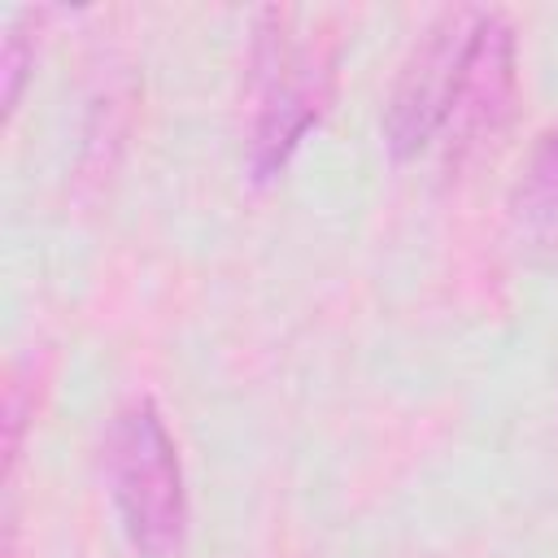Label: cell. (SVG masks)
<instances>
[{
  "instance_id": "1",
  "label": "cell",
  "mask_w": 558,
  "mask_h": 558,
  "mask_svg": "<svg viewBox=\"0 0 558 558\" xmlns=\"http://www.w3.org/2000/svg\"><path fill=\"white\" fill-rule=\"evenodd\" d=\"M100 471L131 554L183 558L192 527L187 480H183L179 445L148 397L126 401L109 418L100 440Z\"/></svg>"
},
{
  "instance_id": "2",
  "label": "cell",
  "mask_w": 558,
  "mask_h": 558,
  "mask_svg": "<svg viewBox=\"0 0 558 558\" xmlns=\"http://www.w3.org/2000/svg\"><path fill=\"white\" fill-rule=\"evenodd\" d=\"M270 31H257L253 44V83H257V109L248 126V179L275 183L296 148L310 140V131L327 118L336 96V52L327 39H292L288 13L266 9L262 13Z\"/></svg>"
},
{
  "instance_id": "3",
  "label": "cell",
  "mask_w": 558,
  "mask_h": 558,
  "mask_svg": "<svg viewBox=\"0 0 558 558\" xmlns=\"http://www.w3.org/2000/svg\"><path fill=\"white\" fill-rule=\"evenodd\" d=\"M514 109H519V35L510 17L480 9L458 70L453 105L440 131L445 170L462 174L475 161H484L510 131Z\"/></svg>"
},
{
  "instance_id": "4",
  "label": "cell",
  "mask_w": 558,
  "mask_h": 558,
  "mask_svg": "<svg viewBox=\"0 0 558 558\" xmlns=\"http://www.w3.org/2000/svg\"><path fill=\"white\" fill-rule=\"evenodd\" d=\"M475 17L480 9H445L410 44L379 118L384 148L392 161H414L440 140Z\"/></svg>"
},
{
  "instance_id": "5",
  "label": "cell",
  "mask_w": 558,
  "mask_h": 558,
  "mask_svg": "<svg viewBox=\"0 0 558 558\" xmlns=\"http://www.w3.org/2000/svg\"><path fill=\"white\" fill-rule=\"evenodd\" d=\"M510 209L527 227L558 222V126L545 131L541 144L532 148V157H527V166L510 192Z\"/></svg>"
},
{
  "instance_id": "6",
  "label": "cell",
  "mask_w": 558,
  "mask_h": 558,
  "mask_svg": "<svg viewBox=\"0 0 558 558\" xmlns=\"http://www.w3.org/2000/svg\"><path fill=\"white\" fill-rule=\"evenodd\" d=\"M4 122H13L17 105H22V92H26V78L35 70V13H17L4 31Z\"/></svg>"
}]
</instances>
